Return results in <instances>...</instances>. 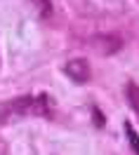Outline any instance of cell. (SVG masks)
<instances>
[{
	"label": "cell",
	"mask_w": 139,
	"mask_h": 155,
	"mask_svg": "<svg viewBox=\"0 0 139 155\" xmlns=\"http://www.w3.org/2000/svg\"><path fill=\"white\" fill-rule=\"evenodd\" d=\"M21 115H36V117H52L54 115V101L50 94H29V97H17L12 101L0 104V122L10 117Z\"/></svg>",
	"instance_id": "cell-1"
},
{
	"label": "cell",
	"mask_w": 139,
	"mask_h": 155,
	"mask_svg": "<svg viewBox=\"0 0 139 155\" xmlns=\"http://www.w3.org/2000/svg\"><path fill=\"white\" fill-rule=\"evenodd\" d=\"M125 99H127L130 108L134 113H139V85L137 82H127L125 85Z\"/></svg>",
	"instance_id": "cell-4"
},
{
	"label": "cell",
	"mask_w": 139,
	"mask_h": 155,
	"mask_svg": "<svg viewBox=\"0 0 139 155\" xmlns=\"http://www.w3.org/2000/svg\"><path fill=\"white\" fill-rule=\"evenodd\" d=\"M94 42L101 47L99 52H104V54H116V52L120 49V45H123L120 38H116V35H99Z\"/></svg>",
	"instance_id": "cell-3"
},
{
	"label": "cell",
	"mask_w": 139,
	"mask_h": 155,
	"mask_svg": "<svg viewBox=\"0 0 139 155\" xmlns=\"http://www.w3.org/2000/svg\"><path fill=\"white\" fill-rule=\"evenodd\" d=\"M125 136H127V141H130L132 153L139 155V134H137V129L132 127V122H125Z\"/></svg>",
	"instance_id": "cell-5"
},
{
	"label": "cell",
	"mask_w": 139,
	"mask_h": 155,
	"mask_svg": "<svg viewBox=\"0 0 139 155\" xmlns=\"http://www.w3.org/2000/svg\"><path fill=\"white\" fill-rule=\"evenodd\" d=\"M64 73H66L73 82L83 85V82H87L90 78H92V68H90V61H87V59L76 57V59H71V61L64 64Z\"/></svg>",
	"instance_id": "cell-2"
},
{
	"label": "cell",
	"mask_w": 139,
	"mask_h": 155,
	"mask_svg": "<svg viewBox=\"0 0 139 155\" xmlns=\"http://www.w3.org/2000/svg\"><path fill=\"white\" fill-rule=\"evenodd\" d=\"M92 122H94V127H106V115L99 110V106H92Z\"/></svg>",
	"instance_id": "cell-6"
},
{
	"label": "cell",
	"mask_w": 139,
	"mask_h": 155,
	"mask_svg": "<svg viewBox=\"0 0 139 155\" xmlns=\"http://www.w3.org/2000/svg\"><path fill=\"white\" fill-rule=\"evenodd\" d=\"M33 2H36V7H38V12L42 17H50L52 14V2L50 0H33Z\"/></svg>",
	"instance_id": "cell-7"
}]
</instances>
